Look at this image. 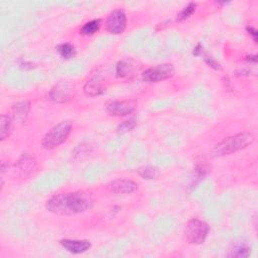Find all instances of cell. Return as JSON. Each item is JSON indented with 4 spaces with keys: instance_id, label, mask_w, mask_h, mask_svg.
<instances>
[{
    "instance_id": "cell-1",
    "label": "cell",
    "mask_w": 258,
    "mask_h": 258,
    "mask_svg": "<svg viewBox=\"0 0 258 258\" xmlns=\"http://www.w3.org/2000/svg\"><path fill=\"white\" fill-rule=\"evenodd\" d=\"M92 206L93 199L90 194L85 192L59 194L46 202V209L48 212L62 216L84 213L91 209Z\"/></svg>"
},
{
    "instance_id": "cell-2",
    "label": "cell",
    "mask_w": 258,
    "mask_h": 258,
    "mask_svg": "<svg viewBox=\"0 0 258 258\" xmlns=\"http://www.w3.org/2000/svg\"><path fill=\"white\" fill-rule=\"evenodd\" d=\"M254 139L255 135L251 132H243L226 137L221 142L216 144V146L211 151V156L213 158H220L228 156V154L231 153H235L251 145Z\"/></svg>"
},
{
    "instance_id": "cell-3",
    "label": "cell",
    "mask_w": 258,
    "mask_h": 258,
    "mask_svg": "<svg viewBox=\"0 0 258 258\" xmlns=\"http://www.w3.org/2000/svg\"><path fill=\"white\" fill-rule=\"evenodd\" d=\"M72 131V123L63 121L55 125L42 138L41 144L45 149H54L64 143Z\"/></svg>"
},
{
    "instance_id": "cell-4",
    "label": "cell",
    "mask_w": 258,
    "mask_h": 258,
    "mask_svg": "<svg viewBox=\"0 0 258 258\" xmlns=\"http://www.w3.org/2000/svg\"><path fill=\"white\" fill-rule=\"evenodd\" d=\"M209 233L208 224L199 220L192 219L187 223L185 229V236L187 240L192 244H202L205 242Z\"/></svg>"
},
{
    "instance_id": "cell-5",
    "label": "cell",
    "mask_w": 258,
    "mask_h": 258,
    "mask_svg": "<svg viewBox=\"0 0 258 258\" xmlns=\"http://www.w3.org/2000/svg\"><path fill=\"white\" fill-rule=\"evenodd\" d=\"M174 74L175 68L172 64H161L147 69L142 74V78L147 83H158L172 78Z\"/></svg>"
},
{
    "instance_id": "cell-6",
    "label": "cell",
    "mask_w": 258,
    "mask_h": 258,
    "mask_svg": "<svg viewBox=\"0 0 258 258\" xmlns=\"http://www.w3.org/2000/svg\"><path fill=\"white\" fill-rule=\"evenodd\" d=\"M36 167V160L30 152H24L14 166V175L19 179H27Z\"/></svg>"
},
{
    "instance_id": "cell-7",
    "label": "cell",
    "mask_w": 258,
    "mask_h": 258,
    "mask_svg": "<svg viewBox=\"0 0 258 258\" xmlns=\"http://www.w3.org/2000/svg\"><path fill=\"white\" fill-rule=\"evenodd\" d=\"M75 96L74 86L69 82H60L51 88L49 98L56 103H67Z\"/></svg>"
},
{
    "instance_id": "cell-8",
    "label": "cell",
    "mask_w": 258,
    "mask_h": 258,
    "mask_svg": "<svg viewBox=\"0 0 258 258\" xmlns=\"http://www.w3.org/2000/svg\"><path fill=\"white\" fill-rule=\"evenodd\" d=\"M137 107L136 101L132 100H122L113 101L107 105L106 110L111 116H126L135 111Z\"/></svg>"
},
{
    "instance_id": "cell-9",
    "label": "cell",
    "mask_w": 258,
    "mask_h": 258,
    "mask_svg": "<svg viewBox=\"0 0 258 258\" xmlns=\"http://www.w3.org/2000/svg\"><path fill=\"white\" fill-rule=\"evenodd\" d=\"M126 22L125 12L121 9L114 10L109 14L106 20V28L110 33L120 34L125 30Z\"/></svg>"
},
{
    "instance_id": "cell-10",
    "label": "cell",
    "mask_w": 258,
    "mask_h": 258,
    "mask_svg": "<svg viewBox=\"0 0 258 258\" xmlns=\"http://www.w3.org/2000/svg\"><path fill=\"white\" fill-rule=\"evenodd\" d=\"M108 189L118 195H127L135 192L137 190V184L131 180H115L111 182L108 186Z\"/></svg>"
},
{
    "instance_id": "cell-11",
    "label": "cell",
    "mask_w": 258,
    "mask_h": 258,
    "mask_svg": "<svg viewBox=\"0 0 258 258\" xmlns=\"http://www.w3.org/2000/svg\"><path fill=\"white\" fill-rule=\"evenodd\" d=\"M60 243L68 252L73 254H81L91 248V243L88 240L63 239L60 241Z\"/></svg>"
},
{
    "instance_id": "cell-12",
    "label": "cell",
    "mask_w": 258,
    "mask_h": 258,
    "mask_svg": "<svg viewBox=\"0 0 258 258\" xmlns=\"http://www.w3.org/2000/svg\"><path fill=\"white\" fill-rule=\"evenodd\" d=\"M106 87L103 85L102 81L98 78H93L89 80L84 86V93L89 97H98L103 93H105Z\"/></svg>"
},
{
    "instance_id": "cell-13",
    "label": "cell",
    "mask_w": 258,
    "mask_h": 258,
    "mask_svg": "<svg viewBox=\"0 0 258 258\" xmlns=\"http://www.w3.org/2000/svg\"><path fill=\"white\" fill-rule=\"evenodd\" d=\"M30 109V103L28 101H21L16 103L12 107L13 117L19 123H24Z\"/></svg>"
},
{
    "instance_id": "cell-14",
    "label": "cell",
    "mask_w": 258,
    "mask_h": 258,
    "mask_svg": "<svg viewBox=\"0 0 258 258\" xmlns=\"http://www.w3.org/2000/svg\"><path fill=\"white\" fill-rule=\"evenodd\" d=\"M11 132V119L9 116L2 114L0 117V139L3 141Z\"/></svg>"
},
{
    "instance_id": "cell-15",
    "label": "cell",
    "mask_w": 258,
    "mask_h": 258,
    "mask_svg": "<svg viewBox=\"0 0 258 258\" xmlns=\"http://www.w3.org/2000/svg\"><path fill=\"white\" fill-rule=\"evenodd\" d=\"M138 175L145 180H153L160 176V172L156 167L152 166H143L137 170Z\"/></svg>"
},
{
    "instance_id": "cell-16",
    "label": "cell",
    "mask_w": 258,
    "mask_h": 258,
    "mask_svg": "<svg viewBox=\"0 0 258 258\" xmlns=\"http://www.w3.org/2000/svg\"><path fill=\"white\" fill-rule=\"evenodd\" d=\"M57 49L64 59H71L76 56L75 46L69 42H64L60 44Z\"/></svg>"
},
{
    "instance_id": "cell-17",
    "label": "cell",
    "mask_w": 258,
    "mask_h": 258,
    "mask_svg": "<svg viewBox=\"0 0 258 258\" xmlns=\"http://www.w3.org/2000/svg\"><path fill=\"white\" fill-rule=\"evenodd\" d=\"M101 25V20L100 19H94L91 20L87 23H85L82 28H81V33L85 34V35H92L94 33H96Z\"/></svg>"
},
{
    "instance_id": "cell-18",
    "label": "cell",
    "mask_w": 258,
    "mask_h": 258,
    "mask_svg": "<svg viewBox=\"0 0 258 258\" xmlns=\"http://www.w3.org/2000/svg\"><path fill=\"white\" fill-rule=\"evenodd\" d=\"M133 72V66L126 61H121L116 67V73L119 78L128 77Z\"/></svg>"
},
{
    "instance_id": "cell-19",
    "label": "cell",
    "mask_w": 258,
    "mask_h": 258,
    "mask_svg": "<svg viewBox=\"0 0 258 258\" xmlns=\"http://www.w3.org/2000/svg\"><path fill=\"white\" fill-rule=\"evenodd\" d=\"M196 9V3L191 2L189 3L179 14H178V21H184L186 19H188L194 12Z\"/></svg>"
},
{
    "instance_id": "cell-20",
    "label": "cell",
    "mask_w": 258,
    "mask_h": 258,
    "mask_svg": "<svg viewBox=\"0 0 258 258\" xmlns=\"http://www.w3.org/2000/svg\"><path fill=\"white\" fill-rule=\"evenodd\" d=\"M135 126H136V119L135 118H130V119L122 122L117 127V133H119V134L126 133L128 131H131Z\"/></svg>"
},
{
    "instance_id": "cell-21",
    "label": "cell",
    "mask_w": 258,
    "mask_h": 258,
    "mask_svg": "<svg viewBox=\"0 0 258 258\" xmlns=\"http://www.w3.org/2000/svg\"><path fill=\"white\" fill-rule=\"evenodd\" d=\"M250 254V250L248 247L244 246V245H239L236 246L233 250H231V252L228 254V256L230 257H247Z\"/></svg>"
},
{
    "instance_id": "cell-22",
    "label": "cell",
    "mask_w": 258,
    "mask_h": 258,
    "mask_svg": "<svg viewBox=\"0 0 258 258\" xmlns=\"http://www.w3.org/2000/svg\"><path fill=\"white\" fill-rule=\"evenodd\" d=\"M205 62L207 63L209 66H211L213 69H215V70H221L220 64H219L217 61H215L212 57L206 56V57H205Z\"/></svg>"
},
{
    "instance_id": "cell-23",
    "label": "cell",
    "mask_w": 258,
    "mask_h": 258,
    "mask_svg": "<svg viewBox=\"0 0 258 258\" xmlns=\"http://www.w3.org/2000/svg\"><path fill=\"white\" fill-rule=\"evenodd\" d=\"M247 31L249 32V34L252 35L254 41H257V30L254 27H252V26H248L247 27Z\"/></svg>"
},
{
    "instance_id": "cell-24",
    "label": "cell",
    "mask_w": 258,
    "mask_h": 258,
    "mask_svg": "<svg viewBox=\"0 0 258 258\" xmlns=\"http://www.w3.org/2000/svg\"><path fill=\"white\" fill-rule=\"evenodd\" d=\"M6 168H8V165L6 166L5 162H2V163H1V173H2V174L6 171Z\"/></svg>"
}]
</instances>
